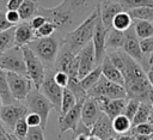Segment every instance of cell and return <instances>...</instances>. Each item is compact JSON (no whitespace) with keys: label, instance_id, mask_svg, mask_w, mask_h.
I'll return each mask as SVG.
<instances>
[{"label":"cell","instance_id":"f1b7e54d","mask_svg":"<svg viewBox=\"0 0 153 140\" xmlns=\"http://www.w3.org/2000/svg\"><path fill=\"white\" fill-rule=\"evenodd\" d=\"M133 18L130 17L128 11H122L120 12L112 20V28L117 29L120 31H126L133 25Z\"/></svg>","mask_w":153,"mask_h":140},{"label":"cell","instance_id":"1f68e13d","mask_svg":"<svg viewBox=\"0 0 153 140\" xmlns=\"http://www.w3.org/2000/svg\"><path fill=\"white\" fill-rule=\"evenodd\" d=\"M76 102H78V99H76V97L73 95V92H72L68 87H65V89H63V95H62L61 111H60L59 116L66 115L72 108H74V105L76 104Z\"/></svg>","mask_w":153,"mask_h":140},{"label":"cell","instance_id":"836d02e7","mask_svg":"<svg viewBox=\"0 0 153 140\" xmlns=\"http://www.w3.org/2000/svg\"><path fill=\"white\" fill-rule=\"evenodd\" d=\"M124 11L140 7H153V0H118Z\"/></svg>","mask_w":153,"mask_h":140},{"label":"cell","instance_id":"5bb4252c","mask_svg":"<svg viewBox=\"0 0 153 140\" xmlns=\"http://www.w3.org/2000/svg\"><path fill=\"white\" fill-rule=\"evenodd\" d=\"M85 101H78L74 108H72L66 115L59 116L57 123H59V138L67 130H72L73 133L75 132L79 122L81 121V108Z\"/></svg>","mask_w":153,"mask_h":140},{"label":"cell","instance_id":"7dc6e473","mask_svg":"<svg viewBox=\"0 0 153 140\" xmlns=\"http://www.w3.org/2000/svg\"><path fill=\"white\" fill-rule=\"evenodd\" d=\"M116 140H135V135L133 133H130V134H118L116 136Z\"/></svg>","mask_w":153,"mask_h":140},{"label":"cell","instance_id":"6da1fadb","mask_svg":"<svg viewBox=\"0 0 153 140\" xmlns=\"http://www.w3.org/2000/svg\"><path fill=\"white\" fill-rule=\"evenodd\" d=\"M100 0H62L55 7H39L38 14L50 22L61 35H67L84 22L98 6Z\"/></svg>","mask_w":153,"mask_h":140},{"label":"cell","instance_id":"8fae6325","mask_svg":"<svg viewBox=\"0 0 153 140\" xmlns=\"http://www.w3.org/2000/svg\"><path fill=\"white\" fill-rule=\"evenodd\" d=\"M54 68H47L44 81L39 89V91L50 101L54 106V110L60 114L61 111V103H62V95L63 87H61L54 79Z\"/></svg>","mask_w":153,"mask_h":140},{"label":"cell","instance_id":"ac0fdd59","mask_svg":"<svg viewBox=\"0 0 153 140\" xmlns=\"http://www.w3.org/2000/svg\"><path fill=\"white\" fill-rule=\"evenodd\" d=\"M102 112H104L110 120L115 118L116 116L123 114L127 98H120V99H109L105 97H97L96 98Z\"/></svg>","mask_w":153,"mask_h":140},{"label":"cell","instance_id":"9a60e30c","mask_svg":"<svg viewBox=\"0 0 153 140\" xmlns=\"http://www.w3.org/2000/svg\"><path fill=\"white\" fill-rule=\"evenodd\" d=\"M108 32L109 30L105 28V25L103 24L100 16L99 19L97 22L96 25V30L93 34V38H92V43L94 47V55H96V65L100 66L104 57L106 56V37H108Z\"/></svg>","mask_w":153,"mask_h":140},{"label":"cell","instance_id":"5b68a950","mask_svg":"<svg viewBox=\"0 0 153 140\" xmlns=\"http://www.w3.org/2000/svg\"><path fill=\"white\" fill-rule=\"evenodd\" d=\"M25 104L27 106L29 112H35V114L41 116V120H42L41 127L43 129H45L47 122H48V118H49V114L54 109L50 101L39 90L33 87L29 92V95L25 99Z\"/></svg>","mask_w":153,"mask_h":140},{"label":"cell","instance_id":"cb8c5ba5","mask_svg":"<svg viewBox=\"0 0 153 140\" xmlns=\"http://www.w3.org/2000/svg\"><path fill=\"white\" fill-rule=\"evenodd\" d=\"M123 42H124V31H120V30L114 29V28L110 29L109 32H108V37H106V50H108V53L122 49Z\"/></svg>","mask_w":153,"mask_h":140},{"label":"cell","instance_id":"ba28073f","mask_svg":"<svg viewBox=\"0 0 153 140\" xmlns=\"http://www.w3.org/2000/svg\"><path fill=\"white\" fill-rule=\"evenodd\" d=\"M54 69L66 72L69 75V79H79V54H74L66 44L62 43L54 65Z\"/></svg>","mask_w":153,"mask_h":140},{"label":"cell","instance_id":"bcb514c9","mask_svg":"<svg viewBox=\"0 0 153 140\" xmlns=\"http://www.w3.org/2000/svg\"><path fill=\"white\" fill-rule=\"evenodd\" d=\"M23 2H24V0H7L6 10L7 11H18Z\"/></svg>","mask_w":153,"mask_h":140},{"label":"cell","instance_id":"681fc988","mask_svg":"<svg viewBox=\"0 0 153 140\" xmlns=\"http://www.w3.org/2000/svg\"><path fill=\"white\" fill-rule=\"evenodd\" d=\"M0 140H10L8 132H6L5 129H0Z\"/></svg>","mask_w":153,"mask_h":140},{"label":"cell","instance_id":"9f6ffc18","mask_svg":"<svg viewBox=\"0 0 153 140\" xmlns=\"http://www.w3.org/2000/svg\"><path fill=\"white\" fill-rule=\"evenodd\" d=\"M152 65H153V56H152V57L149 59V67H151Z\"/></svg>","mask_w":153,"mask_h":140},{"label":"cell","instance_id":"7a4b0ae2","mask_svg":"<svg viewBox=\"0 0 153 140\" xmlns=\"http://www.w3.org/2000/svg\"><path fill=\"white\" fill-rule=\"evenodd\" d=\"M106 55L123 74L127 98L149 103V95L153 89L148 81L147 73L145 72L143 67L122 49L109 51Z\"/></svg>","mask_w":153,"mask_h":140},{"label":"cell","instance_id":"8992f818","mask_svg":"<svg viewBox=\"0 0 153 140\" xmlns=\"http://www.w3.org/2000/svg\"><path fill=\"white\" fill-rule=\"evenodd\" d=\"M22 49H23L24 60L26 65V74L32 81L33 87L39 90L44 81L47 68L43 65V62L37 57V55L29 48V45H24L22 47Z\"/></svg>","mask_w":153,"mask_h":140},{"label":"cell","instance_id":"484cf974","mask_svg":"<svg viewBox=\"0 0 153 140\" xmlns=\"http://www.w3.org/2000/svg\"><path fill=\"white\" fill-rule=\"evenodd\" d=\"M0 96L2 98L4 104H12L14 103V98L12 97V93L10 91L8 80H7V72L0 68Z\"/></svg>","mask_w":153,"mask_h":140},{"label":"cell","instance_id":"d590c367","mask_svg":"<svg viewBox=\"0 0 153 140\" xmlns=\"http://www.w3.org/2000/svg\"><path fill=\"white\" fill-rule=\"evenodd\" d=\"M29 129H30V127H29V124H27L25 117H23V118H20V120L16 123L14 129H13V134H14L16 136H18L19 139L24 140L25 136H26V134H27V132H29Z\"/></svg>","mask_w":153,"mask_h":140},{"label":"cell","instance_id":"7c38bea8","mask_svg":"<svg viewBox=\"0 0 153 140\" xmlns=\"http://www.w3.org/2000/svg\"><path fill=\"white\" fill-rule=\"evenodd\" d=\"M122 50H123L126 54H128L131 59H134L136 62H139V63L143 67V69H147V71H148V68H149L148 60L143 56V54H142V51H141V48H140V39L137 38L133 25H131L128 30L124 31V42H123Z\"/></svg>","mask_w":153,"mask_h":140},{"label":"cell","instance_id":"11a10c76","mask_svg":"<svg viewBox=\"0 0 153 140\" xmlns=\"http://www.w3.org/2000/svg\"><path fill=\"white\" fill-rule=\"evenodd\" d=\"M88 140H102V139L98 138V136H96V135H90L88 136Z\"/></svg>","mask_w":153,"mask_h":140},{"label":"cell","instance_id":"f907efd6","mask_svg":"<svg viewBox=\"0 0 153 140\" xmlns=\"http://www.w3.org/2000/svg\"><path fill=\"white\" fill-rule=\"evenodd\" d=\"M88 136L87 134H76L74 135V139L73 140H88Z\"/></svg>","mask_w":153,"mask_h":140},{"label":"cell","instance_id":"83f0119b","mask_svg":"<svg viewBox=\"0 0 153 140\" xmlns=\"http://www.w3.org/2000/svg\"><path fill=\"white\" fill-rule=\"evenodd\" d=\"M14 31H16V26L0 32V55L7 51L8 49L16 47L14 45Z\"/></svg>","mask_w":153,"mask_h":140},{"label":"cell","instance_id":"8d00e7d4","mask_svg":"<svg viewBox=\"0 0 153 140\" xmlns=\"http://www.w3.org/2000/svg\"><path fill=\"white\" fill-rule=\"evenodd\" d=\"M140 48L143 56L148 60V63H149V59L153 56V37L140 39Z\"/></svg>","mask_w":153,"mask_h":140},{"label":"cell","instance_id":"7bdbcfd3","mask_svg":"<svg viewBox=\"0 0 153 140\" xmlns=\"http://www.w3.org/2000/svg\"><path fill=\"white\" fill-rule=\"evenodd\" d=\"M47 22V19L43 17V16H39V14H37L36 17H33L31 20H30V25H31V28L36 31V30H38L44 23Z\"/></svg>","mask_w":153,"mask_h":140},{"label":"cell","instance_id":"44dd1931","mask_svg":"<svg viewBox=\"0 0 153 140\" xmlns=\"http://www.w3.org/2000/svg\"><path fill=\"white\" fill-rule=\"evenodd\" d=\"M36 39L35 30L31 28L30 22H22L16 25L14 31V45L16 47H24Z\"/></svg>","mask_w":153,"mask_h":140},{"label":"cell","instance_id":"f546056e","mask_svg":"<svg viewBox=\"0 0 153 140\" xmlns=\"http://www.w3.org/2000/svg\"><path fill=\"white\" fill-rule=\"evenodd\" d=\"M100 77H102V66H97L88 74H86L82 79H80V85L82 86L84 90L88 91L91 87H93L98 83Z\"/></svg>","mask_w":153,"mask_h":140},{"label":"cell","instance_id":"7402d4cb","mask_svg":"<svg viewBox=\"0 0 153 140\" xmlns=\"http://www.w3.org/2000/svg\"><path fill=\"white\" fill-rule=\"evenodd\" d=\"M102 74L110 81L120 84L122 86H124V78L123 74L121 73V71L110 61V59L108 57V55L104 57L103 62H102Z\"/></svg>","mask_w":153,"mask_h":140},{"label":"cell","instance_id":"4316f807","mask_svg":"<svg viewBox=\"0 0 153 140\" xmlns=\"http://www.w3.org/2000/svg\"><path fill=\"white\" fill-rule=\"evenodd\" d=\"M112 122V128L114 132L118 135V134H126L129 130H131V120H129L124 114H121L118 116H116L115 118L111 120Z\"/></svg>","mask_w":153,"mask_h":140},{"label":"cell","instance_id":"e575fe53","mask_svg":"<svg viewBox=\"0 0 153 140\" xmlns=\"http://www.w3.org/2000/svg\"><path fill=\"white\" fill-rule=\"evenodd\" d=\"M131 133L134 135H147V136H151V135H153V124L149 123V122L136 124V126L131 127Z\"/></svg>","mask_w":153,"mask_h":140},{"label":"cell","instance_id":"f6af8a7d","mask_svg":"<svg viewBox=\"0 0 153 140\" xmlns=\"http://www.w3.org/2000/svg\"><path fill=\"white\" fill-rule=\"evenodd\" d=\"M6 18H7V20H8L11 24H13V25L19 24V22L22 20L18 11H6Z\"/></svg>","mask_w":153,"mask_h":140},{"label":"cell","instance_id":"d6a6232c","mask_svg":"<svg viewBox=\"0 0 153 140\" xmlns=\"http://www.w3.org/2000/svg\"><path fill=\"white\" fill-rule=\"evenodd\" d=\"M133 20H147L153 22V7H140L128 11Z\"/></svg>","mask_w":153,"mask_h":140},{"label":"cell","instance_id":"c3c4849f","mask_svg":"<svg viewBox=\"0 0 153 140\" xmlns=\"http://www.w3.org/2000/svg\"><path fill=\"white\" fill-rule=\"evenodd\" d=\"M146 73H147L148 81H149V84H151V86H152V89H153V65L148 68V71H147Z\"/></svg>","mask_w":153,"mask_h":140},{"label":"cell","instance_id":"2e32d148","mask_svg":"<svg viewBox=\"0 0 153 140\" xmlns=\"http://www.w3.org/2000/svg\"><path fill=\"white\" fill-rule=\"evenodd\" d=\"M98 8L100 19L108 30L112 29L114 18L120 12L124 11L118 0H100V2L98 4Z\"/></svg>","mask_w":153,"mask_h":140},{"label":"cell","instance_id":"52a82bcc","mask_svg":"<svg viewBox=\"0 0 153 140\" xmlns=\"http://www.w3.org/2000/svg\"><path fill=\"white\" fill-rule=\"evenodd\" d=\"M87 96L93 98L105 97L109 99H120V98H127V91L124 86L108 80L102 74L98 83L87 91Z\"/></svg>","mask_w":153,"mask_h":140},{"label":"cell","instance_id":"3957f363","mask_svg":"<svg viewBox=\"0 0 153 140\" xmlns=\"http://www.w3.org/2000/svg\"><path fill=\"white\" fill-rule=\"evenodd\" d=\"M99 19V8L98 6L94 11L81 22L75 29L69 31L63 36V44H66L74 54H79V51L90 42H92L93 34L96 30L97 22Z\"/></svg>","mask_w":153,"mask_h":140},{"label":"cell","instance_id":"60d3db41","mask_svg":"<svg viewBox=\"0 0 153 140\" xmlns=\"http://www.w3.org/2000/svg\"><path fill=\"white\" fill-rule=\"evenodd\" d=\"M54 79L55 81L61 86V87H67L68 86V83H69V75L66 73V72H62V71H55L54 72Z\"/></svg>","mask_w":153,"mask_h":140},{"label":"cell","instance_id":"d4e9b609","mask_svg":"<svg viewBox=\"0 0 153 140\" xmlns=\"http://www.w3.org/2000/svg\"><path fill=\"white\" fill-rule=\"evenodd\" d=\"M133 26L139 39L153 37V22L147 20H134Z\"/></svg>","mask_w":153,"mask_h":140},{"label":"cell","instance_id":"6f0895ef","mask_svg":"<svg viewBox=\"0 0 153 140\" xmlns=\"http://www.w3.org/2000/svg\"><path fill=\"white\" fill-rule=\"evenodd\" d=\"M106 140H116V136H111V138H109V139H106Z\"/></svg>","mask_w":153,"mask_h":140},{"label":"cell","instance_id":"4dcf8cb0","mask_svg":"<svg viewBox=\"0 0 153 140\" xmlns=\"http://www.w3.org/2000/svg\"><path fill=\"white\" fill-rule=\"evenodd\" d=\"M151 111H152V106H151V103H147V102H141L140 103V106L131 121V124L133 127L136 126V124H140V123H145V122H148L149 120V116H151Z\"/></svg>","mask_w":153,"mask_h":140},{"label":"cell","instance_id":"9c48e42d","mask_svg":"<svg viewBox=\"0 0 153 140\" xmlns=\"http://www.w3.org/2000/svg\"><path fill=\"white\" fill-rule=\"evenodd\" d=\"M29 114L27 106L23 102H14L12 104H4L0 112L2 127L6 132L13 133L16 123Z\"/></svg>","mask_w":153,"mask_h":140},{"label":"cell","instance_id":"277c9868","mask_svg":"<svg viewBox=\"0 0 153 140\" xmlns=\"http://www.w3.org/2000/svg\"><path fill=\"white\" fill-rule=\"evenodd\" d=\"M62 43H63V35L56 31L51 36L36 38L27 45L43 62L45 68H54Z\"/></svg>","mask_w":153,"mask_h":140},{"label":"cell","instance_id":"816d5d0a","mask_svg":"<svg viewBox=\"0 0 153 140\" xmlns=\"http://www.w3.org/2000/svg\"><path fill=\"white\" fill-rule=\"evenodd\" d=\"M135 140H153L152 135L147 136V135H135Z\"/></svg>","mask_w":153,"mask_h":140},{"label":"cell","instance_id":"e0dca14e","mask_svg":"<svg viewBox=\"0 0 153 140\" xmlns=\"http://www.w3.org/2000/svg\"><path fill=\"white\" fill-rule=\"evenodd\" d=\"M96 55H94V47L93 43H87L80 51H79V80L82 79L86 74H88L93 68H96Z\"/></svg>","mask_w":153,"mask_h":140},{"label":"cell","instance_id":"ee69618b","mask_svg":"<svg viewBox=\"0 0 153 140\" xmlns=\"http://www.w3.org/2000/svg\"><path fill=\"white\" fill-rule=\"evenodd\" d=\"M13 26H16V25L11 24V23L7 20V18H6V12H4V11L0 10V32L7 30V29H10V28H13Z\"/></svg>","mask_w":153,"mask_h":140},{"label":"cell","instance_id":"d6986e66","mask_svg":"<svg viewBox=\"0 0 153 140\" xmlns=\"http://www.w3.org/2000/svg\"><path fill=\"white\" fill-rule=\"evenodd\" d=\"M100 114H102V110H100L96 98L87 97L81 108V122L85 126L91 128L94 124V122L98 120Z\"/></svg>","mask_w":153,"mask_h":140},{"label":"cell","instance_id":"603a6c76","mask_svg":"<svg viewBox=\"0 0 153 140\" xmlns=\"http://www.w3.org/2000/svg\"><path fill=\"white\" fill-rule=\"evenodd\" d=\"M39 7L41 6L38 0H24V2L18 10L22 22H30L33 17L38 14Z\"/></svg>","mask_w":153,"mask_h":140},{"label":"cell","instance_id":"f35d334b","mask_svg":"<svg viewBox=\"0 0 153 140\" xmlns=\"http://www.w3.org/2000/svg\"><path fill=\"white\" fill-rule=\"evenodd\" d=\"M140 103H141V102H139L137 99H128L123 114H124L129 120L133 121V118H134V116H135V114H136V111H137V109H139V106H140Z\"/></svg>","mask_w":153,"mask_h":140},{"label":"cell","instance_id":"f5cc1de1","mask_svg":"<svg viewBox=\"0 0 153 140\" xmlns=\"http://www.w3.org/2000/svg\"><path fill=\"white\" fill-rule=\"evenodd\" d=\"M2 105H4V103H2V98H1V96H0V112H1V108H2ZM0 129H5V128L2 127V123H1V118H0Z\"/></svg>","mask_w":153,"mask_h":140},{"label":"cell","instance_id":"ffe728a7","mask_svg":"<svg viewBox=\"0 0 153 140\" xmlns=\"http://www.w3.org/2000/svg\"><path fill=\"white\" fill-rule=\"evenodd\" d=\"M115 134L116 133L114 132L111 120L104 112H102L98 120L91 127V135H96L102 140H106L111 136H115Z\"/></svg>","mask_w":153,"mask_h":140},{"label":"cell","instance_id":"db71d44e","mask_svg":"<svg viewBox=\"0 0 153 140\" xmlns=\"http://www.w3.org/2000/svg\"><path fill=\"white\" fill-rule=\"evenodd\" d=\"M8 136H10V140H22V139H19L18 136H16L13 133H8Z\"/></svg>","mask_w":153,"mask_h":140},{"label":"cell","instance_id":"b9f144b4","mask_svg":"<svg viewBox=\"0 0 153 140\" xmlns=\"http://www.w3.org/2000/svg\"><path fill=\"white\" fill-rule=\"evenodd\" d=\"M25 120L29 124V127H38L41 126L42 123V120H41V116L35 114V112H29L26 116H25Z\"/></svg>","mask_w":153,"mask_h":140},{"label":"cell","instance_id":"4fadbf2b","mask_svg":"<svg viewBox=\"0 0 153 140\" xmlns=\"http://www.w3.org/2000/svg\"><path fill=\"white\" fill-rule=\"evenodd\" d=\"M10 91L16 102H25L29 92L33 89V84L27 75L7 72Z\"/></svg>","mask_w":153,"mask_h":140},{"label":"cell","instance_id":"74e56055","mask_svg":"<svg viewBox=\"0 0 153 140\" xmlns=\"http://www.w3.org/2000/svg\"><path fill=\"white\" fill-rule=\"evenodd\" d=\"M55 32H56V28L54 26V24H51L50 22H45L38 30L35 31V36H36V38L48 37V36H51Z\"/></svg>","mask_w":153,"mask_h":140},{"label":"cell","instance_id":"ab89813d","mask_svg":"<svg viewBox=\"0 0 153 140\" xmlns=\"http://www.w3.org/2000/svg\"><path fill=\"white\" fill-rule=\"evenodd\" d=\"M24 140H45L44 138V129L38 126V127H30L26 136Z\"/></svg>","mask_w":153,"mask_h":140},{"label":"cell","instance_id":"30bf717a","mask_svg":"<svg viewBox=\"0 0 153 140\" xmlns=\"http://www.w3.org/2000/svg\"><path fill=\"white\" fill-rule=\"evenodd\" d=\"M0 68L6 72H13L22 75L26 74V65L24 60L23 49L20 47H13L0 55Z\"/></svg>","mask_w":153,"mask_h":140}]
</instances>
